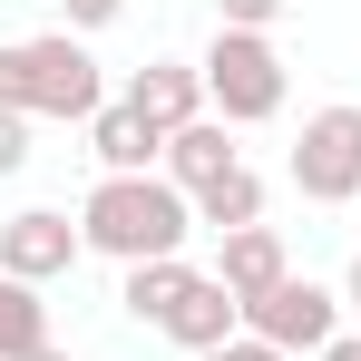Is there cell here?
<instances>
[{
    "label": "cell",
    "mask_w": 361,
    "mask_h": 361,
    "mask_svg": "<svg viewBox=\"0 0 361 361\" xmlns=\"http://www.w3.org/2000/svg\"><path fill=\"white\" fill-rule=\"evenodd\" d=\"M78 235H88V254H108V264H166V254H185V235H195V205H185V185L166 176H98L88 185V205H78Z\"/></svg>",
    "instance_id": "obj_1"
},
{
    "label": "cell",
    "mask_w": 361,
    "mask_h": 361,
    "mask_svg": "<svg viewBox=\"0 0 361 361\" xmlns=\"http://www.w3.org/2000/svg\"><path fill=\"white\" fill-rule=\"evenodd\" d=\"M312 361H361V332H342V342H322Z\"/></svg>",
    "instance_id": "obj_19"
},
{
    "label": "cell",
    "mask_w": 361,
    "mask_h": 361,
    "mask_svg": "<svg viewBox=\"0 0 361 361\" xmlns=\"http://www.w3.org/2000/svg\"><path fill=\"white\" fill-rule=\"evenodd\" d=\"M244 332V302L225 293V283H215V274H195V283H185V302L176 312H166V342H176V352H225V342H235Z\"/></svg>",
    "instance_id": "obj_10"
},
{
    "label": "cell",
    "mask_w": 361,
    "mask_h": 361,
    "mask_svg": "<svg viewBox=\"0 0 361 361\" xmlns=\"http://www.w3.org/2000/svg\"><path fill=\"white\" fill-rule=\"evenodd\" d=\"M185 283H195V264H185V254H166V264H127V274H118V302H127V322L166 332V312L185 302Z\"/></svg>",
    "instance_id": "obj_12"
},
{
    "label": "cell",
    "mask_w": 361,
    "mask_h": 361,
    "mask_svg": "<svg viewBox=\"0 0 361 361\" xmlns=\"http://www.w3.org/2000/svg\"><path fill=\"white\" fill-rule=\"evenodd\" d=\"M283 176H293L302 205H361V108H352V98H332V108L302 118Z\"/></svg>",
    "instance_id": "obj_4"
},
{
    "label": "cell",
    "mask_w": 361,
    "mask_h": 361,
    "mask_svg": "<svg viewBox=\"0 0 361 361\" xmlns=\"http://www.w3.org/2000/svg\"><path fill=\"white\" fill-rule=\"evenodd\" d=\"M30 361H68V352H59V342H49V352H30Z\"/></svg>",
    "instance_id": "obj_21"
},
{
    "label": "cell",
    "mask_w": 361,
    "mask_h": 361,
    "mask_svg": "<svg viewBox=\"0 0 361 361\" xmlns=\"http://www.w3.org/2000/svg\"><path fill=\"white\" fill-rule=\"evenodd\" d=\"M0 108L10 118H59V127H88L108 108V78L88 59L78 30H39V39H0Z\"/></svg>",
    "instance_id": "obj_2"
},
{
    "label": "cell",
    "mask_w": 361,
    "mask_h": 361,
    "mask_svg": "<svg viewBox=\"0 0 361 361\" xmlns=\"http://www.w3.org/2000/svg\"><path fill=\"white\" fill-rule=\"evenodd\" d=\"M118 10H127V0H59V30H78V39H88V30H108Z\"/></svg>",
    "instance_id": "obj_16"
},
{
    "label": "cell",
    "mask_w": 361,
    "mask_h": 361,
    "mask_svg": "<svg viewBox=\"0 0 361 361\" xmlns=\"http://www.w3.org/2000/svg\"><path fill=\"white\" fill-rule=\"evenodd\" d=\"M235 166H244L235 127H225V118H195V127H176V137H166V166H157V176L185 185V195H205V185H215V176H235Z\"/></svg>",
    "instance_id": "obj_11"
},
{
    "label": "cell",
    "mask_w": 361,
    "mask_h": 361,
    "mask_svg": "<svg viewBox=\"0 0 361 361\" xmlns=\"http://www.w3.org/2000/svg\"><path fill=\"white\" fill-rule=\"evenodd\" d=\"M185 205H195V225H205V235H244V225H264V176L235 166V176H215L205 195H185Z\"/></svg>",
    "instance_id": "obj_13"
},
{
    "label": "cell",
    "mask_w": 361,
    "mask_h": 361,
    "mask_svg": "<svg viewBox=\"0 0 361 361\" xmlns=\"http://www.w3.org/2000/svg\"><path fill=\"white\" fill-rule=\"evenodd\" d=\"M293 274V254H283V235L274 225H244V235H215V283L235 302H264L274 283Z\"/></svg>",
    "instance_id": "obj_9"
},
{
    "label": "cell",
    "mask_w": 361,
    "mask_h": 361,
    "mask_svg": "<svg viewBox=\"0 0 361 361\" xmlns=\"http://www.w3.org/2000/svg\"><path fill=\"white\" fill-rule=\"evenodd\" d=\"M20 166H30V118L0 108V176H20Z\"/></svg>",
    "instance_id": "obj_17"
},
{
    "label": "cell",
    "mask_w": 361,
    "mask_h": 361,
    "mask_svg": "<svg viewBox=\"0 0 361 361\" xmlns=\"http://www.w3.org/2000/svg\"><path fill=\"white\" fill-rule=\"evenodd\" d=\"M205 361H283V352H274V342H254V332H235L225 352H205Z\"/></svg>",
    "instance_id": "obj_18"
},
{
    "label": "cell",
    "mask_w": 361,
    "mask_h": 361,
    "mask_svg": "<svg viewBox=\"0 0 361 361\" xmlns=\"http://www.w3.org/2000/svg\"><path fill=\"white\" fill-rule=\"evenodd\" d=\"M244 332L274 342L283 361H302V352H322V342H342V293H322L312 274H283L264 302H244Z\"/></svg>",
    "instance_id": "obj_5"
},
{
    "label": "cell",
    "mask_w": 361,
    "mask_h": 361,
    "mask_svg": "<svg viewBox=\"0 0 361 361\" xmlns=\"http://www.w3.org/2000/svg\"><path fill=\"white\" fill-rule=\"evenodd\" d=\"M59 332H49V302H39V283H10L0 274V361H30V352H49Z\"/></svg>",
    "instance_id": "obj_14"
},
{
    "label": "cell",
    "mask_w": 361,
    "mask_h": 361,
    "mask_svg": "<svg viewBox=\"0 0 361 361\" xmlns=\"http://www.w3.org/2000/svg\"><path fill=\"white\" fill-rule=\"evenodd\" d=\"M78 254H88V235L68 225L59 205H20V215L0 225V274H10V283H39V293H49L59 274H78Z\"/></svg>",
    "instance_id": "obj_6"
},
{
    "label": "cell",
    "mask_w": 361,
    "mask_h": 361,
    "mask_svg": "<svg viewBox=\"0 0 361 361\" xmlns=\"http://www.w3.org/2000/svg\"><path fill=\"white\" fill-rule=\"evenodd\" d=\"M88 157H98V176H157L166 166V127L147 108H127V98H108L88 118Z\"/></svg>",
    "instance_id": "obj_7"
},
{
    "label": "cell",
    "mask_w": 361,
    "mask_h": 361,
    "mask_svg": "<svg viewBox=\"0 0 361 361\" xmlns=\"http://www.w3.org/2000/svg\"><path fill=\"white\" fill-rule=\"evenodd\" d=\"M342 302H352V312H361V254H352V274H342Z\"/></svg>",
    "instance_id": "obj_20"
},
{
    "label": "cell",
    "mask_w": 361,
    "mask_h": 361,
    "mask_svg": "<svg viewBox=\"0 0 361 361\" xmlns=\"http://www.w3.org/2000/svg\"><path fill=\"white\" fill-rule=\"evenodd\" d=\"M293 0H215V30H274Z\"/></svg>",
    "instance_id": "obj_15"
},
{
    "label": "cell",
    "mask_w": 361,
    "mask_h": 361,
    "mask_svg": "<svg viewBox=\"0 0 361 361\" xmlns=\"http://www.w3.org/2000/svg\"><path fill=\"white\" fill-rule=\"evenodd\" d=\"M127 108H147L166 137L195 127V118H215V108H205V68H195V59H147L137 78H127Z\"/></svg>",
    "instance_id": "obj_8"
},
{
    "label": "cell",
    "mask_w": 361,
    "mask_h": 361,
    "mask_svg": "<svg viewBox=\"0 0 361 361\" xmlns=\"http://www.w3.org/2000/svg\"><path fill=\"white\" fill-rule=\"evenodd\" d=\"M195 68H205V108H215L225 127H264V118H283L293 68H283V49H274V30H215Z\"/></svg>",
    "instance_id": "obj_3"
}]
</instances>
